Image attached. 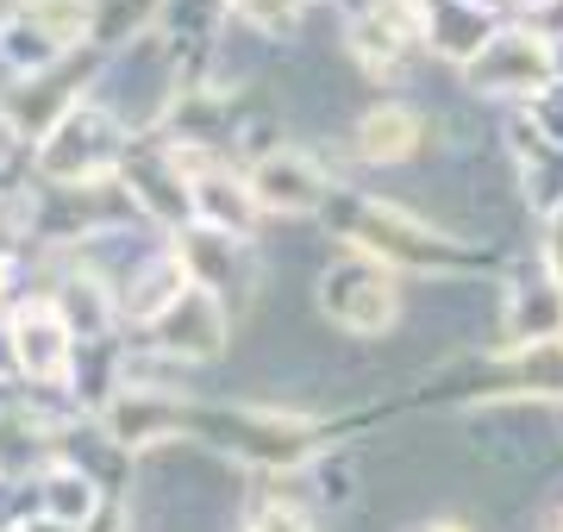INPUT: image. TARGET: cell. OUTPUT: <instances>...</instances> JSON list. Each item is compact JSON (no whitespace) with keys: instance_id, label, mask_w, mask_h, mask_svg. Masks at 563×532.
I'll list each match as a JSON object with an SVG mask.
<instances>
[{"instance_id":"cell-1","label":"cell","mask_w":563,"mask_h":532,"mask_svg":"<svg viewBox=\"0 0 563 532\" xmlns=\"http://www.w3.org/2000/svg\"><path fill=\"white\" fill-rule=\"evenodd\" d=\"M325 313H332V326L357 332H383L395 320V282H388V269L376 264H344L339 276H325Z\"/></svg>"},{"instance_id":"cell-2","label":"cell","mask_w":563,"mask_h":532,"mask_svg":"<svg viewBox=\"0 0 563 532\" xmlns=\"http://www.w3.org/2000/svg\"><path fill=\"white\" fill-rule=\"evenodd\" d=\"M251 201L276 207V213H313L325 201V176L313 169L307 151H269L257 169H251Z\"/></svg>"},{"instance_id":"cell-3","label":"cell","mask_w":563,"mask_h":532,"mask_svg":"<svg viewBox=\"0 0 563 532\" xmlns=\"http://www.w3.org/2000/svg\"><path fill=\"white\" fill-rule=\"evenodd\" d=\"M413 144H420V120L407 107H376L357 125V151L369 164H401V157H413Z\"/></svg>"},{"instance_id":"cell-4","label":"cell","mask_w":563,"mask_h":532,"mask_svg":"<svg viewBox=\"0 0 563 532\" xmlns=\"http://www.w3.org/2000/svg\"><path fill=\"white\" fill-rule=\"evenodd\" d=\"M44 520H63V527H81L88 513H95V476L81 470V464H57V470L44 476Z\"/></svg>"},{"instance_id":"cell-5","label":"cell","mask_w":563,"mask_h":532,"mask_svg":"<svg viewBox=\"0 0 563 532\" xmlns=\"http://www.w3.org/2000/svg\"><path fill=\"white\" fill-rule=\"evenodd\" d=\"M251 532H313V527H307L301 508H282L276 501V508H263L257 520H251Z\"/></svg>"},{"instance_id":"cell-6","label":"cell","mask_w":563,"mask_h":532,"mask_svg":"<svg viewBox=\"0 0 563 532\" xmlns=\"http://www.w3.org/2000/svg\"><path fill=\"white\" fill-rule=\"evenodd\" d=\"M432 532H457V527H432Z\"/></svg>"}]
</instances>
